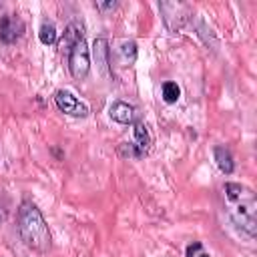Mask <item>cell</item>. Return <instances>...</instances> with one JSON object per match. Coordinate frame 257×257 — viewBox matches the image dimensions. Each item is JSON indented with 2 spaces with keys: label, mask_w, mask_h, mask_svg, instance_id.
Returning a JSON list of instances; mask_svg holds the SVG:
<instances>
[{
  "label": "cell",
  "mask_w": 257,
  "mask_h": 257,
  "mask_svg": "<svg viewBox=\"0 0 257 257\" xmlns=\"http://www.w3.org/2000/svg\"><path fill=\"white\" fill-rule=\"evenodd\" d=\"M225 199L229 203V215L233 219V223L247 235V237H255V229H257V221H255V209H257V201H255V193L239 183H225L223 187Z\"/></svg>",
  "instance_id": "cell-1"
},
{
  "label": "cell",
  "mask_w": 257,
  "mask_h": 257,
  "mask_svg": "<svg viewBox=\"0 0 257 257\" xmlns=\"http://www.w3.org/2000/svg\"><path fill=\"white\" fill-rule=\"evenodd\" d=\"M18 231H20V237L26 243V247H30L38 253H46L52 245L48 225H46L42 213L38 211V207L30 201H24L18 209Z\"/></svg>",
  "instance_id": "cell-2"
},
{
  "label": "cell",
  "mask_w": 257,
  "mask_h": 257,
  "mask_svg": "<svg viewBox=\"0 0 257 257\" xmlns=\"http://www.w3.org/2000/svg\"><path fill=\"white\" fill-rule=\"evenodd\" d=\"M68 68H70V74L76 78V80H82L88 76V70H90V50H88V44L86 40H78L74 46H70L68 50Z\"/></svg>",
  "instance_id": "cell-3"
},
{
  "label": "cell",
  "mask_w": 257,
  "mask_h": 257,
  "mask_svg": "<svg viewBox=\"0 0 257 257\" xmlns=\"http://www.w3.org/2000/svg\"><path fill=\"white\" fill-rule=\"evenodd\" d=\"M151 149V135L147 131V126L143 122H135V128H133V143H122L120 145V151L126 155V157H143L147 155Z\"/></svg>",
  "instance_id": "cell-4"
},
{
  "label": "cell",
  "mask_w": 257,
  "mask_h": 257,
  "mask_svg": "<svg viewBox=\"0 0 257 257\" xmlns=\"http://www.w3.org/2000/svg\"><path fill=\"white\" fill-rule=\"evenodd\" d=\"M54 102L58 106V110H62L64 114H70V116H86L88 114V106L78 100L70 90H58L54 94Z\"/></svg>",
  "instance_id": "cell-5"
},
{
  "label": "cell",
  "mask_w": 257,
  "mask_h": 257,
  "mask_svg": "<svg viewBox=\"0 0 257 257\" xmlns=\"http://www.w3.org/2000/svg\"><path fill=\"white\" fill-rule=\"evenodd\" d=\"M22 32H24V22L18 16L10 14V16H2L0 18V40L2 42L10 44V42L18 40L22 36Z\"/></svg>",
  "instance_id": "cell-6"
},
{
  "label": "cell",
  "mask_w": 257,
  "mask_h": 257,
  "mask_svg": "<svg viewBox=\"0 0 257 257\" xmlns=\"http://www.w3.org/2000/svg\"><path fill=\"white\" fill-rule=\"evenodd\" d=\"M108 116L114 120V122H120V124H131L135 122L137 118V108L124 100H116L108 106Z\"/></svg>",
  "instance_id": "cell-7"
},
{
  "label": "cell",
  "mask_w": 257,
  "mask_h": 257,
  "mask_svg": "<svg viewBox=\"0 0 257 257\" xmlns=\"http://www.w3.org/2000/svg\"><path fill=\"white\" fill-rule=\"evenodd\" d=\"M92 52L96 58V64L100 66V70L106 74L108 72V56H110V48H108V40L106 38H96L92 44Z\"/></svg>",
  "instance_id": "cell-8"
},
{
  "label": "cell",
  "mask_w": 257,
  "mask_h": 257,
  "mask_svg": "<svg viewBox=\"0 0 257 257\" xmlns=\"http://www.w3.org/2000/svg\"><path fill=\"white\" fill-rule=\"evenodd\" d=\"M215 161H217V167L225 173V175H231L233 171H235V163H233V155H231V151L227 149V147H215Z\"/></svg>",
  "instance_id": "cell-9"
},
{
  "label": "cell",
  "mask_w": 257,
  "mask_h": 257,
  "mask_svg": "<svg viewBox=\"0 0 257 257\" xmlns=\"http://www.w3.org/2000/svg\"><path fill=\"white\" fill-rule=\"evenodd\" d=\"M84 38V30H82V26L80 24H76V22H70L68 26H66V30H64V44L68 46V50H70V46H74L78 40H82Z\"/></svg>",
  "instance_id": "cell-10"
},
{
  "label": "cell",
  "mask_w": 257,
  "mask_h": 257,
  "mask_svg": "<svg viewBox=\"0 0 257 257\" xmlns=\"http://www.w3.org/2000/svg\"><path fill=\"white\" fill-rule=\"evenodd\" d=\"M118 58L120 62L126 66V64H133L137 60V44L133 40H124L118 48Z\"/></svg>",
  "instance_id": "cell-11"
},
{
  "label": "cell",
  "mask_w": 257,
  "mask_h": 257,
  "mask_svg": "<svg viewBox=\"0 0 257 257\" xmlns=\"http://www.w3.org/2000/svg\"><path fill=\"white\" fill-rule=\"evenodd\" d=\"M38 38H40V42L46 44V46L54 44V42H56V28H54V24H52V22H42V26H40V30H38Z\"/></svg>",
  "instance_id": "cell-12"
},
{
  "label": "cell",
  "mask_w": 257,
  "mask_h": 257,
  "mask_svg": "<svg viewBox=\"0 0 257 257\" xmlns=\"http://www.w3.org/2000/svg\"><path fill=\"white\" fill-rule=\"evenodd\" d=\"M179 96H181V88H179V84L173 82V80H167V82L163 84V98H165V102L173 104V102L179 100Z\"/></svg>",
  "instance_id": "cell-13"
},
{
  "label": "cell",
  "mask_w": 257,
  "mask_h": 257,
  "mask_svg": "<svg viewBox=\"0 0 257 257\" xmlns=\"http://www.w3.org/2000/svg\"><path fill=\"white\" fill-rule=\"evenodd\" d=\"M187 257H209V253L203 249L199 241H193L191 245H187Z\"/></svg>",
  "instance_id": "cell-14"
},
{
  "label": "cell",
  "mask_w": 257,
  "mask_h": 257,
  "mask_svg": "<svg viewBox=\"0 0 257 257\" xmlns=\"http://www.w3.org/2000/svg\"><path fill=\"white\" fill-rule=\"evenodd\" d=\"M114 6H116V2H96V8L98 10H110Z\"/></svg>",
  "instance_id": "cell-15"
},
{
  "label": "cell",
  "mask_w": 257,
  "mask_h": 257,
  "mask_svg": "<svg viewBox=\"0 0 257 257\" xmlns=\"http://www.w3.org/2000/svg\"><path fill=\"white\" fill-rule=\"evenodd\" d=\"M4 219H6V209H2V207H0V223H2Z\"/></svg>",
  "instance_id": "cell-16"
}]
</instances>
